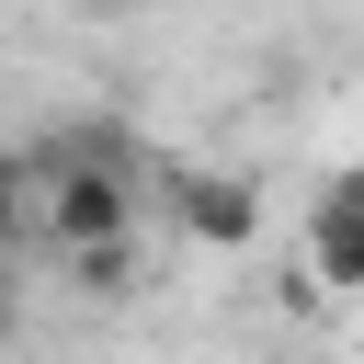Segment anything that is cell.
Wrapping results in <instances>:
<instances>
[{"instance_id": "cell-1", "label": "cell", "mask_w": 364, "mask_h": 364, "mask_svg": "<svg viewBox=\"0 0 364 364\" xmlns=\"http://www.w3.org/2000/svg\"><path fill=\"white\" fill-rule=\"evenodd\" d=\"M34 239L57 262L102 250V239H136V148L114 125H80V136L34 148Z\"/></svg>"}, {"instance_id": "cell-2", "label": "cell", "mask_w": 364, "mask_h": 364, "mask_svg": "<svg viewBox=\"0 0 364 364\" xmlns=\"http://www.w3.org/2000/svg\"><path fill=\"white\" fill-rule=\"evenodd\" d=\"M171 228H182V250H216V262H239V250H262L273 205H262V182H250V171H228V159H193V171H171Z\"/></svg>"}, {"instance_id": "cell-3", "label": "cell", "mask_w": 364, "mask_h": 364, "mask_svg": "<svg viewBox=\"0 0 364 364\" xmlns=\"http://www.w3.org/2000/svg\"><path fill=\"white\" fill-rule=\"evenodd\" d=\"M296 284L307 296H364V159H341L307 216H296Z\"/></svg>"}, {"instance_id": "cell-4", "label": "cell", "mask_w": 364, "mask_h": 364, "mask_svg": "<svg viewBox=\"0 0 364 364\" xmlns=\"http://www.w3.org/2000/svg\"><path fill=\"white\" fill-rule=\"evenodd\" d=\"M68 284H80V296H102V307L148 296V239H102V250H68Z\"/></svg>"}, {"instance_id": "cell-5", "label": "cell", "mask_w": 364, "mask_h": 364, "mask_svg": "<svg viewBox=\"0 0 364 364\" xmlns=\"http://www.w3.org/2000/svg\"><path fill=\"white\" fill-rule=\"evenodd\" d=\"M34 239V148L23 136H0V262Z\"/></svg>"}, {"instance_id": "cell-6", "label": "cell", "mask_w": 364, "mask_h": 364, "mask_svg": "<svg viewBox=\"0 0 364 364\" xmlns=\"http://www.w3.org/2000/svg\"><path fill=\"white\" fill-rule=\"evenodd\" d=\"M0 353H23V273L0 262Z\"/></svg>"}, {"instance_id": "cell-7", "label": "cell", "mask_w": 364, "mask_h": 364, "mask_svg": "<svg viewBox=\"0 0 364 364\" xmlns=\"http://www.w3.org/2000/svg\"><path fill=\"white\" fill-rule=\"evenodd\" d=\"M80 11H102V23H125V11H159V0H80Z\"/></svg>"}]
</instances>
